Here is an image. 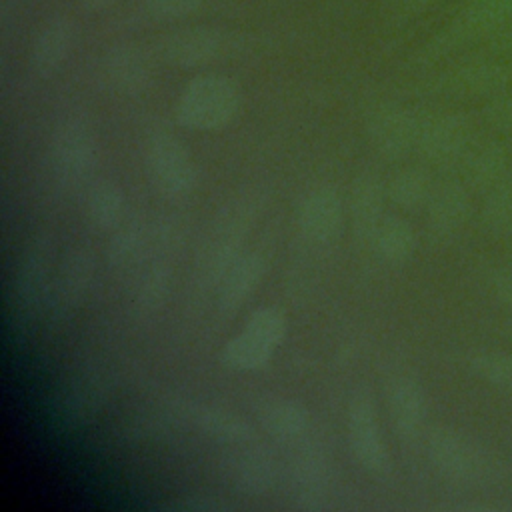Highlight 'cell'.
Here are the masks:
<instances>
[{
  "label": "cell",
  "instance_id": "4",
  "mask_svg": "<svg viewBox=\"0 0 512 512\" xmlns=\"http://www.w3.org/2000/svg\"><path fill=\"white\" fill-rule=\"evenodd\" d=\"M286 332V318L278 308L266 306L252 312L242 330L224 346L222 358L232 370H256L264 366Z\"/></svg>",
  "mask_w": 512,
  "mask_h": 512
},
{
  "label": "cell",
  "instance_id": "13",
  "mask_svg": "<svg viewBox=\"0 0 512 512\" xmlns=\"http://www.w3.org/2000/svg\"><path fill=\"white\" fill-rule=\"evenodd\" d=\"M226 470L230 484L246 496H260L276 482V462L262 448H238L230 456Z\"/></svg>",
  "mask_w": 512,
  "mask_h": 512
},
{
  "label": "cell",
  "instance_id": "30",
  "mask_svg": "<svg viewBox=\"0 0 512 512\" xmlns=\"http://www.w3.org/2000/svg\"><path fill=\"white\" fill-rule=\"evenodd\" d=\"M144 230L136 224L122 228L116 232V236L110 242L108 256L110 262L116 266H128L140 258V252L144 250Z\"/></svg>",
  "mask_w": 512,
  "mask_h": 512
},
{
  "label": "cell",
  "instance_id": "36",
  "mask_svg": "<svg viewBox=\"0 0 512 512\" xmlns=\"http://www.w3.org/2000/svg\"><path fill=\"white\" fill-rule=\"evenodd\" d=\"M498 294H500L502 302L512 310V274H506L502 278V282L498 284Z\"/></svg>",
  "mask_w": 512,
  "mask_h": 512
},
{
  "label": "cell",
  "instance_id": "14",
  "mask_svg": "<svg viewBox=\"0 0 512 512\" xmlns=\"http://www.w3.org/2000/svg\"><path fill=\"white\" fill-rule=\"evenodd\" d=\"M46 270H48L46 248H44V244L34 242L24 252V256L18 264V270L14 274L12 306H14L18 318H28L38 308V304L44 296Z\"/></svg>",
  "mask_w": 512,
  "mask_h": 512
},
{
  "label": "cell",
  "instance_id": "12",
  "mask_svg": "<svg viewBox=\"0 0 512 512\" xmlns=\"http://www.w3.org/2000/svg\"><path fill=\"white\" fill-rule=\"evenodd\" d=\"M76 36V24L70 16L58 14L44 22L38 30L32 52L30 64L38 76H52L60 66L66 62Z\"/></svg>",
  "mask_w": 512,
  "mask_h": 512
},
{
  "label": "cell",
  "instance_id": "21",
  "mask_svg": "<svg viewBox=\"0 0 512 512\" xmlns=\"http://www.w3.org/2000/svg\"><path fill=\"white\" fill-rule=\"evenodd\" d=\"M264 260L258 254L238 258L220 280V304L224 310L238 308L260 284Z\"/></svg>",
  "mask_w": 512,
  "mask_h": 512
},
{
  "label": "cell",
  "instance_id": "17",
  "mask_svg": "<svg viewBox=\"0 0 512 512\" xmlns=\"http://www.w3.org/2000/svg\"><path fill=\"white\" fill-rule=\"evenodd\" d=\"M256 414L262 428L280 442L302 440L310 428V414L296 400L268 398L258 406Z\"/></svg>",
  "mask_w": 512,
  "mask_h": 512
},
{
  "label": "cell",
  "instance_id": "29",
  "mask_svg": "<svg viewBox=\"0 0 512 512\" xmlns=\"http://www.w3.org/2000/svg\"><path fill=\"white\" fill-rule=\"evenodd\" d=\"M100 398H102V392L98 382L78 380L66 390L62 398V414L66 418H82L96 406Z\"/></svg>",
  "mask_w": 512,
  "mask_h": 512
},
{
  "label": "cell",
  "instance_id": "16",
  "mask_svg": "<svg viewBox=\"0 0 512 512\" xmlns=\"http://www.w3.org/2000/svg\"><path fill=\"white\" fill-rule=\"evenodd\" d=\"M342 226V202L332 188L310 192L300 206V228L314 242H330Z\"/></svg>",
  "mask_w": 512,
  "mask_h": 512
},
{
  "label": "cell",
  "instance_id": "11",
  "mask_svg": "<svg viewBox=\"0 0 512 512\" xmlns=\"http://www.w3.org/2000/svg\"><path fill=\"white\" fill-rule=\"evenodd\" d=\"M102 74L110 88L132 94L142 90L152 74V62L148 52L134 44L124 42L112 46L102 60Z\"/></svg>",
  "mask_w": 512,
  "mask_h": 512
},
{
  "label": "cell",
  "instance_id": "10",
  "mask_svg": "<svg viewBox=\"0 0 512 512\" xmlns=\"http://www.w3.org/2000/svg\"><path fill=\"white\" fill-rule=\"evenodd\" d=\"M512 86V60H474L458 66L446 78V88L460 96L490 98L500 90Z\"/></svg>",
  "mask_w": 512,
  "mask_h": 512
},
{
  "label": "cell",
  "instance_id": "25",
  "mask_svg": "<svg viewBox=\"0 0 512 512\" xmlns=\"http://www.w3.org/2000/svg\"><path fill=\"white\" fill-rule=\"evenodd\" d=\"M486 192L482 208L486 230L500 240L512 238V176H506Z\"/></svg>",
  "mask_w": 512,
  "mask_h": 512
},
{
  "label": "cell",
  "instance_id": "28",
  "mask_svg": "<svg viewBox=\"0 0 512 512\" xmlns=\"http://www.w3.org/2000/svg\"><path fill=\"white\" fill-rule=\"evenodd\" d=\"M168 286H170V274L164 266L156 264V266L148 268L136 284L134 306L142 314H150V312L158 310L168 294Z\"/></svg>",
  "mask_w": 512,
  "mask_h": 512
},
{
  "label": "cell",
  "instance_id": "6",
  "mask_svg": "<svg viewBox=\"0 0 512 512\" xmlns=\"http://www.w3.org/2000/svg\"><path fill=\"white\" fill-rule=\"evenodd\" d=\"M148 168L158 190L168 196L188 194L196 184V166L178 138L156 134L148 142Z\"/></svg>",
  "mask_w": 512,
  "mask_h": 512
},
{
  "label": "cell",
  "instance_id": "24",
  "mask_svg": "<svg viewBox=\"0 0 512 512\" xmlns=\"http://www.w3.org/2000/svg\"><path fill=\"white\" fill-rule=\"evenodd\" d=\"M376 250L390 262H402L412 256L416 248V234L406 220L396 216L384 218L374 228Z\"/></svg>",
  "mask_w": 512,
  "mask_h": 512
},
{
  "label": "cell",
  "instance_id": "8",
  "mask_svg": "<svg viewBox=\"0 0 512 512\" xmlns=\"http://www.w3.org/2000/svg\"><path fill=\"white\" fill-rule=\"evenodd\" d=\"M348 440L358 462L374 472H384L390 466V454L380 434L378 414L368 396H360L350 404Z\"/></svg>",
  "mask_w": 512,
  "mask_h": 512
},
{
  "label": "cell",
  "instance_id": "35",
  "mask_svg": "<svg viewBox=\"0 0 512 512\" xmlns=\"http://www.w3.org/2000/svg\"><path fill=\"white\" fill-rule=\"evenodd\" d=\"M436 2H442V0H390L388 10L392 16H414Z\"/></svg>",
  "mask_w": 512,
  "mask_h": 512
},
{
  "label": "cell",
  "instance_id": "1",
  "mask_svg": "<svg viewBox=\"0 0 512 512\" xmlns=\"http://www.w3.org/2000/svg\"><path fill=\"white\" fill-rule=\"evenodd\" d=\"M240 94L236 84L222 74H200L180 94L178 120L194 130H220L236 116Z\"/></svg>",
  "mask_w": 512,
  "mask_h": 512
},
{
  "label": "cell",
  "instance_id": "9",
  "mask_svg": "<svg viewBox=\"0 0 512 512\" xmlns=\"http://www.w3.org/2000/svg\"><path fill=\"white\" fill-rule=\"evenodd\" d=\"M224 48V36L214 26H184L166 34L160 52L166 62L180 68H194L212 62Z\"/></svg>",
  "mask_w": 512,
  "mask_h": 512
},
{
  "label": "cell",
  "instance_id": "37",
  "mask_svg": "<svg viewBox=\"0 0 512 512\" xmlns=\"http://www.w3.org/2000/svg\"><path fill=\"white\" fill-rule=\"evenodd\" d=\"M116 2L120 0H82V6L88 10V12H102L110 6H114Z\"/></svg>",
  "mask_w": 512,
  "mask_h": 512
},
{
  "label": "cell",
  "instance_id": "2",
  "mask_svg": "<svg viewBox=\"0 0 512 512\" xmlns=\"http://www.w3.org/2000/svg\"><path fill=\"white\" fill-rule=\"evenodd\" d=\"M428 454L432 464L446 478L458 484H484L494 474V466L486 450L474 438L456 428H434L428 436Z\"/></svg>",
  "mask_w": 512,
  "mask_h": 512
},
{
  "label": "cell",
  "instance_id": "15",
  "mask_svg": "<svg viewBox=\"0 0 512 512\" xmlns=\"http://www.w3.org/2000/svg\"><path fill=\"white\" fill-rule=\"evenodd\" d=\"M388 408L398 434L406 440L420 436L426 422V396L412 378H396L388 390Z\"/></svg>",
  "mask_w": 512,
  "mask_h": 512
},
{
  "label": "cell",
  "instance_id": "19",
  "mask_svg": "<svg viewBox=\"0 0 512 512\" xmlns=\"http://www.w3.org/2000/svg\"><path fill=\"white\" fill-rule=\"evenodd\" d=\"M328 490V472L320 452L306 448L298 454L292 468V496L302 508L322 506Z\"/></svg>",
  "mask_w": 512,
  "mask_h": 512
},
{
  "label": "cell",
  "instance_id": "27",
  "mask_svg": "<svg viewBox=\"0 0 512 512\" xmlns=\"http://www.w3.org/2000/svg\"><path fill=\"white\" fill-rule=\"evenodd\" d=\"M124 212V196L118 186L110 182L98 184L88 196V214L100 228H112L120 222Z\"/></svg>",
  "mask_w": 512,
  "mask_h": 512
},
{
  "label": "cell",
  "instance_id": "7",
  "mask_svg": "<svg viewBox=\"0 0 512 512\" xmlns=\"http://www.w3.org/2000/svg\"><path fill=\"white\" fill-rule=\"evenodd\" d=\"M420 146L434 158L454 160L474 144L472 120L462 112H442L418 120Z\"/></svg>",
  "mask_w": 512,
  "mask_h": 512
},
{
  "label": "cell",
  "instance_id": "5",
  "mask_svg": "<svg viewBox=\"0 0 512 512\" xmlns=\"http://www.w3.org/2000/svg\"><path fill=\"white\" fill-rule=\"evenodd\" d=\"M96 156V136L84 120L68 118L58 124L52 136V164L64 182L86 180L96 166Z\"/></svg>",
  "mask_w": 512,
  "mask_h": 512
},
{
  "label": "cell",
  "instance_id": "20",
  "mask_svg": "<svg viewBox=\"0 0 512 512\" xmlns=\"http://www.w3.org/2000/svg\"><path fill=\"white\" fill-rule=\"evenodd\" d=\"M188 418L198 430L220 442L244 444L252 436V430L246 420L220 406L192 404L188 408Z\"/></svg>",
  "mask_w": 512,
  "mask_h": 512
},
{
  "label": "cell",
  "instance_id": "26",
  "mask_svg": "<svg viewBox=\"0 0 512 512\" xmlns=\"http://www.w3.org/2000/svg\"><path fill=\"white\" fill-rule=\"evenodd\" d=\"M468 366L486 384L512 394V352H480L470 358Z\"/></svg>",
  "mask_w": 512,
  "mask_h": 512
},
{
  "label": "cell",
  "instance_id": "34",
  "mask_svg": "<svg viewBox=\"0 0 512 512\" xmlns=\"http://www.w3.org/2000/svg\"><path fill=\"white\" fill-rule=\"evenodd\" d=\"M356 214H358V222H360L358 226L372 228V230L376 228V226H374V218H376V214H378V190H374L372 186L362 188Z\"/></svg>",
  "mask_w": 512,
  "mask_h": 512
},
{
  "label": "cell",
  "instance_id": "18",
  "mask_svg": "<svg viewBox=\"0 0 512 512\" xmlns=\"http://www.w3.org/2000/svg\"><path fill=\"white\" fill-rule=\"evenodd\" d=\"M466 156V172L478 188L490 190L500 180L510 176V152L500 140L474 142Z\"/></svg>",
  "mask_w": 512,
  "mask_h": 512
},
{
  "label": "cell",
  "instance_id": "31",
  "mask_svg": "<svg viewBox=\"0 0 512 512\" xmlns=\"http://www.w3.org/2000/svg\"><path fill=\"white\" fill-rule=\"evenodd\" d=\"M394 198L404 206H418L430 196V184L426 174L410 170L396 178L392 186Z\"/></svg>",
  "mask_w": 512,
  "mask_h": 512
},
{
  "label": "cell",
  "instance_id": "33",
  "mask_svg": "<svg viewBox=\"0 0 512 512\" xmlns=\"http://www.w3.org/2000/svg\"><path fill=\"white\" fill-rule=\"evenodd\" d=\"M204 0H144V10L150 18L170 22L196 14Z\"/></svg>",
  "mask_w": 512,
  "mask_h": 512
},
{
  "label": "cell",
  "instance_id": "32",
  "mask_svg": "<svg viewBox=\"0 0 512 512\" xmlns=\"http://www.w3.org/2000/svg\"><path fill=\"white\" fill-rule=\"evenodd\" d=\"M484 118L496 132L512 134V86L486 100Z\"/></svg>",
  "mask_w": 512,
  "mask_h": 512
},
{
  "label": "cell",
  "instance_id": "22",
  "mask_svg": "<svg viewBox=\"0 0 512 512\" xmlns=\"http://www.w3.org/2000/svg\"><path fill=\"white\" fill-rule=\"evenodd\" d=\"M92 272L94 260L88 250L76 248L66 256L56 284L58 304L62 308H76L84 300L92 280Z\"/></svg>",
  "mask_w": 512,
  "mask_h": 512
},
{
  "label": "cell",
  "instance_id": "3",
  "mask_svg": "<svg viewBox=\"0 0 512 512\" xmlns=\"http://www.w3.org/2000/svg\"><path fill=\"white\" fill-rule=\"evenodd\" d=\"M512 24V0H468L432 40L428 52L444 56L468 44L490 40Z\"/></svg>",
  "mask_w": 512,
  "mask_h": 512
},
{
  "label": "cell",
  "instance_id": "23",
  "mask_svg": "<svg viewBox=\"0 0 512 512\" xmlns=\"http://www.w3.org/2000/svg\"><path fill=\"white\" fill-rule=\"evenodd\" d=\"M468 214H470L468 194L458 184H446L434 194L430 220L440 234L456 232L466 222Z\"/></svg>",
  "mask_w": 512,
  "mask_h": 512
}]
</instances>
